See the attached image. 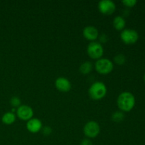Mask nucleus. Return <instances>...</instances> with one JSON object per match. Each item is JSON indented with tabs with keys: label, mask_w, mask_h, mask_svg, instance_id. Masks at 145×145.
<instances>
[{
	"label": "nucleus",
	"mask_w": 145,
	"mask_h": 145,
	"mask_svg": "<svg viewBox=\"0 0 145 145\" xmlns=\"http://www.w3.org/2000/svg\"><path fill=\"white\" fill-rule=\"evenodd\" d=\"M117 105L120 110L129 112L133 110L135 105V98L130 91H123L117 99Z\"/></svg>",
	"instance_id": "f257e3e1"
},
{
	"label": "nucleus",
	"mask_w": 145,
	"mask_h": 145,
	"mask_svg": "<svg viewBox=\"0 0 145 145\" xmlns=\"http://www.w3.org/2000/svg\"><path fill=\"white\" fill-rule=\"evenodd\" d=\"M89 95L93 100H101L106 96L107 93L106 85L102 82H96L89 87Z\"/></svg>",
	"instance_id": "f03ea898"
},
{
	"label": "nucleus",
	"mask_w": 145,
	"mask_h": 145,
	"mask_svg": "<svg viewBox=\"0 0 145 145\" xmlns=\"http://www.w3.org/2000/svg\"><path fill=\"white\" fill-rule=\"evenodd\" d=\"M113 62L108 58L101 57L95 62V69L101 74H108L113 69Z\"/></svg>",
	"instance_id": "7ed1b4c3"
},
{
	"label": "nucleus",
	"mask_w": 145,
	"mask_h": 145,
	"mask_svg": "<svg viewBox=\"0 0 145 145\" xmlns=\"http://www.w3.org/2000/svg\"><path fill=\"white\" fill-rule=\"evenodd\" d=\"M86 52L91 58L97 60L102 57L104 52V49L101 43L98 41H93L89 43L86 48Z\"/></svg>",
	"instance_id": "20e7f679"
},
{
	"label": "nucleus",
	"mask_w": 145,
	"mask_h": 145,
	"mask_svg": "<svg viewBox=\"0 0 145 145\" xmlns=\"http://www.w3.org/2000/svg\"><path fill=\"white\" fill-rule=\"evenodd\" d=\"M84 133L87 138H95L101 132V127L99 123L94 120L87 122L84 127Z\"/></svg>",
	"instance_id": "39448f33"
},
{
	"label": "nucleus",
	"mask_w": 145,
	"mask_h": 145,
	"mask_svg": "<svg viewBox=\"0 0 145 145\" xmlns=\"http://www.w3.org/2000/svg\"><path fill=\"white\" fill-rule=\"evenodd\" d=\"M120 38L124 43L130 45L138 40L139 34L137 31L132 28H125L120 33Z\"/></svg>",
	"instance_id": "423d86ee"
},
{
	"label": "nucleus",
	"mask_w": 145,
	"mask_h": 145,
	"mask_svg": "<svg viewBox=\"0 0 145 145\" xmlns=\"http://www.w3.org/2000/svg\"><path fill=\"white\" fill-rule=\"evenodd\" d=\"M98 8L101 14L110 15L116 11V5L114 1L111 0H101L98 4Z\"/></svg>",
	"instance_id": "0eeeda50"
},
{
	"label": "nucleus",
	"mask_w": 145,
	"mask_h": 145,
	"mask_svg": "<svg viewBox=\"0 0 145 145\" xmlns=\"http://www.w3.org/2000/svg\"><path fill=\"white\" fill-rule=\"evenodd\" d=\"M16 116L21 120L28 121L33 117V110L28 105H21L16 109Z\"/></svg>",
	"instance_id": "6e6552de"
},
{
	"label": "nucleus",
	"mask_w": 145,
	"mask_h": 145,
	"mask_svg": "<svg viewBox=\"0 0 145 145\" xmlns=\"http://www.w3.org/2000/svg\"><path fill=\"white\" fill-rule=\"evenodd\" d=\"M55 85L56 89L61 92H68L72 89V84L70 81L64 76L57 78L55 82Z\"/></svg>",
	"instance_id": "1a4fd4ad"
},
{
	"label": "nucleus",
	"mask_w": 145,
	"mask_h": 145,
	"mask_svg": "<svg viewBox=\"0 0 145 145\" xmlns=\"http://www.w3.org/2000/svg\"><path fill=\"white\" fill-rule=\"evenodd\" d=\"M83 35L86 40L93 42L96 41L99 36V33L97 28L93 25H87L83 29Z\"/></svg>",
	"instance_id": "9d476101"
},
{
	"label": "nucleus",
	"mask_w": 145,
	"mask_h": 145,
	"mask_svg": "<svg viewBox=\"0 0 145 145\" xmlns=\"http://www.w3.org/2000/svg\"><path fill=\"white\" fill-rule=\"evenodd\" d=\"M26 128L30 133H37L42 128V123L40 120L36 118H32L27 121Z\"/></svg>",
	"instance_id": "9b49d317"
},
{
	"label": "nucleus",
	"mask_w": 145,
	"mask_h": 145,
	"mask_svg": "<svg viewBox=\"0 0 145 145\" xmlns=\"http://www.w3.org/2000/svg\"><path fill=\"white\" fill-rule=\"evenodd\" d=\"M113 25L117 31H123L125 29L126 25V21L123 16H117L113 18Z\"/></svg>",
	"instance_id": "f8f14e48"
},
{
	"label": "nucleus",
	"mask_w": 145,
	"mask_h": 145,
	"mask_svg": "<svg viewBox=\"0 0 145 145\" xmlns=\"http://www.w3.org/2000/svg\"><path fill=\"white\" fill-rule=\"evenodd\" d=\"M1 121L5 125H11L16 121L15 113L11 111L7 112L1 117Z\"/></svg>",
	"instance_id": "ddd939ff"
},
{
	"label": "nucleus",
	"mask_w": 145,
	"mask_h": 145,
	"mask_svg": "<svg viewBox=\"0 0 145 145\" xmlns=\"http://www.w3.org/2000/svg\"><path fill=\"white\" fill-rule=\"evenodd\" d=\"M93 68V64L90 61H86V62H83L82 65L79 67V72L82 74H88L90 73L92 71Z\"/></svg>",
	"instance_id": "4468645a"
},
{
	"label": "nucleus",
	"mask_w": 145,
	"mask_h": 145,
	"mask_svg": "<svg viewBox=\"0 0 145 145\" xmlns=\"http://www.w3.org/2000/svg\"><path fill=\"white\" fill-rule=\"evenodd\" d=\"M124 119V112L121 111V110H116V111H115L111 116V120H113V122H116V123H120V122L123 121Z\"/></svg>",
	"instance_id": "2eb2a0df"
},
{
	"label": "nucleus",
	"mask_w": 145,
	"mask_h": 145,
	"mask_svg": "<svg viewBox=\"0 0 145 145\" xmlns=\"http://www.w3.org/2000/svg\"><path fill=\"white\" fill-rule=\"evenodd\" d=\"M125 62L126 57L125 56V55H123V54H117V55L114 57V62H116L117 65H123L125 63Z\"/></svg>",
	"instance_id": "dca6fc26"
},
{
	"label": "nucleus",
	"mask_w": 145,
	"mask_h": 145,
	"mask_svg": "<svg viewBox=\"0 0 145 145\" xmlns=\"http://www.w3.org/2000/svg\"><path fill=\"white\" fill-rule=\"evenodd\" d=\"M10 104L16 108H18L21 105V101L19 97L18 96H13L10 99Z\"/></svg>",
	"instance_id": "f3484780"
},
{
	"label": "nucleus",
	"mask_w": 145,
	"mask_h": 145,
	"mask_svg": "<svg viewBox=\"0 0 145 145\" xmlns=\"http://www.w3.org/2000/svg\"><path fill=\"white\" fill-rule=\"evenodd\" d=\"M122 3L127 7H133L137 3V0H123Z\"/></svg>",
	"instance_id": "a211bd4d"
},
{
	"label": "nucleus",
	"mask_w": 145,
	"mask_h": 145,
	"mask_svg": "<svg viewBox=\"0 0 145 145\" xmlns=\"http://www.w3.org/2000/svg\"><path fill=\"white\" fill-rule=\"evenodd\" d=\"M42 134L45 136H48L52 133V130L50 126H45L44 127L42 128Z\"/></svg>",
	"instance_id": "6ab92c4d"
},
{
	"label": "nucleus",
	"mask_w": 145,
	"mask_h": 145,
	"mask_svg": "<svg viewBox=\"0 0 145 145\" xmlns=\"http://www.w3.org/2000/svg\"><path fill=\"white\" fill-rule=\"evenodd\" d=\"M98 38L99 39V42H100V43H104V42H106L109 39L108 36L106 33L101 34Z\"/></svg>",
	"instance_id": "aec40b11"
},
{
	"label": "nucleus",
	"mask_w": 145,
	"mask_h": 145,
	"mask_svg": "<svg viewBox=\"0 0 145 145\" xmlns=\"http://www.w3.org/2000/svg\"><path fill=\"white\" fill-rule=\"evenodd\" d=\"M80 145H93V142H91V140L89 138L84 139V140H82L81 142Z\"/></svg>",
	"instance_id": "412c9836"
},
{
	"label": "nucleus",
	"mask_w": 145,
	"mask_h": 145,
	"mask_svg": "<svg viewBox=\"0 0 145 145\" xmlns=\"http://www.w3.org/2000/svg\"><path fill=\"white\" fill-rule=\"evenodd\" d=\"M144 82H145V73H144Z\"/></svg>",
	"instance_id": "4be33fe9"
}]
</instances>
